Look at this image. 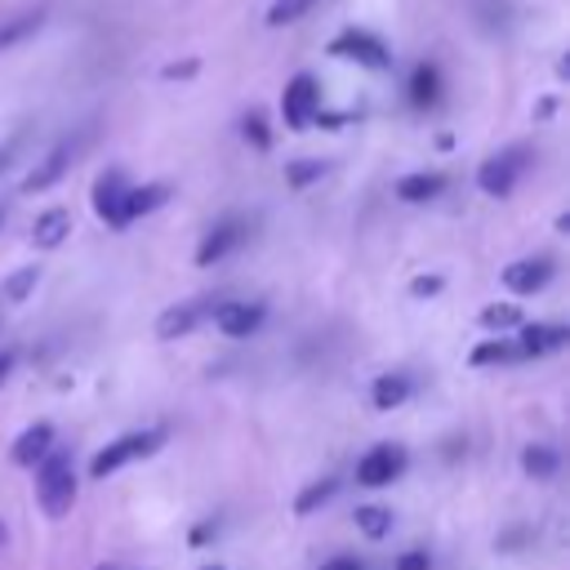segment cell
Listing matches in <instances>:
<instances>
[{"label":"cell","instance_id":"cell-11","mask_svg":"<svg viewBox=\"0 0 570 570\" xmlns=\"http://www.w3.org/2000/svg\"><path fill=\"white\" fill-rule=\"evenodd\" d=\"M71 156H76V138L53 142V151H49V156H45V160H40V165L27 174V183H22V187H27V191H49V187H53V183L67 174Z\"/></svg>","mask_w":570,"mask_h":570},{"label":"cell","instance_id":"cell-7","mask_svg":"<svg viewBox=\"0 0 570 570\" xmlns=\"http://www.w3.org/2000/svg\"><path fill=\"white\" fill-rule=\"evenodd\" d=\"M405 463H410L405 445L383 441V445H374V450L356 463V481H361V485H392V481L405 472Z\"/></svg>","mask_w":570,"mask_h":570},{"label":"cell","instance_id":"cell-9","mask_svg":"<svg viewBox=\"0 0 570 570\" xmlns=\"http://www.w3.org/2000/svg\"><path fill=\"white\" fill-rule=\"evenodd\" d=\"M267 307L263 303H218L214 307V325L227 334V338H249L258 325H263Z\"/></svg>","mask_w":570,"mask_h":570},{"label":"cell","instance_id":"cell-39","mask_svg":"<svg viewBox=\"0 0 570 570\" xmlns=\"http://www.w3.org/2000/svg\"><path fill=\"white\" fill-rule=\"evenodd\" d=\"M214 570H218V566H214Z\"/></svg>","mask_w":570,"mask_h":570},{"label":"cell","instance_id":"cell-15","mask_svg":"<svg viewBox=\"0 0 570 570\" xmlns=\"http://www.w3.org/2000/svg\"><path fill=\"white\" fill-rule=\"evenodd\" d=\"M445 191V174H405L401 183H396V196L405 200V205H423V200H436Z\"/></svg>","mask_w":570,"mask_h":570},{"label":"cell","instance_id":"cell-6","mask_svg":"<svg viewBox=\"0 0 570 570\" xmlns=\"http://www.w3.org/2000/svg\"><path fill=\"white\" fill-rule=\"evenodd\" d=\"M214 307H218V298H187V303L165 307V312L156 316V338H165V343L187 338L205 316H214Z\"/></svg>","mask_w":570,"mask_h":570},{"label":"cell","instance_id":"cell-25","mask_svg":"<svg viewBox=\"0 0 570 570\" xmlns=\"http://www.w3.org/2000/svg\"><path fill=\"white\" fill-rule=\"evenodd\" d=\"M481 325L485 330H512V325H521V307L517 303H490L481 312Z\"/></svg>","mask_w":570,"mask_h":570},{"label":"cell","instance_id":"cell-8","mask_svg":"<svg viewBox=\"0 0 570 570\" xmlns=\"http://www.w3.org/2000/svg\"><path fill=\"white\" fill-rule=\"evenodd\" d=\"M125 196H129V183H125L120 169L98 174V183H94V209H98V218L107 227H125Z\"/></svg>","mask_w":570,"mask_h":570},{"label":"cell","instance_id":"cell-32","mask_svg":"<svg viewBox=\"0 0 570 570\" xmlns=\"http://www.w3.org/2000/svg\"><path fill=\"white\" fill-rule=\"evenodd\" d=\"M428 566H432V557H428V552H419V548H414V552H405V557L396 561V570H428Z\"/></svg>","mask_w":570,"mask_h":570},{"label":"cell","instance_id":"cell-4","mask_svg":"<svg viewBox=\"0 0 570 570\" xmlns=\"http://www.w3.org/2000/svg\"><path fill=\"white\" fill-rule=\"evenodd\" d=\"M330 53H334V58H347V62H361V67H370V71H383V67L392 62L387 45H383L379 36L361 31V27H347V31H338V36L330 40Z\"/></svg>","mask_w":570,"mask_h":570},{"label":"cell","instance_id":"cell-22","mask_svg":"<svg viewBox=\"0 0 570 570\" xmlns=\"http://www.w3.org/2000/svg\"><path fill=\"white\" fill-rule=\"evenodd\" d=\"M334 490H338V481H334V476H321V481H312V485H307V490L294 499V512H298V517H312L321 503H330V499H334Z\"/></svg>","mask_w":570,"mask_h":570},{"label":"cell","instance_id":"cell-14","mask_svg":"<svg viewBox=\"0 0 570 570\" xmlns=\"http://www.w3.org/2000/svg\"><path fill=\"white\" fill-rule=\"evenodd\" d=\"M49 450H53V428H49V423H31V428L13 441V463H18V468H36Z\"/></svg>","mask_w":570,"mask_h":570},{"label":"cell","instance_id":"cell-18","mask_svg":"<svg viewBox=\"0 0 570 570\" xmlns=\"http://www.w3.org/2000/svg\"><path fill=\"white\" fill-rule=\"evenodd\" d=\"M441 98V71L432 62H419L414 76H410V102L414 107H432Z\"/></svg>","mask_w":570,"mask_h":570},{"label":"cell","instance_id":"cell-28","mask_svg":"<svg viewBox=\"0 0 570 570\" xmlns=\"http://www.w3.org/2000/svg\"><path fill=\"white\" fill-rule=\"evenodd\" d=\"M321 174H325V160H307V156H303V160L285 165V183H289V187H307V183L321 178Z\"/></svg>","mask_w":570,"mask_h":570},{"label":"cell","instance_id":"cell-24","mask_svg":"<svg viewBox=\"0 0 570 570\" xmlns=\"http://www.w3.org/2000/svg\"><path fill=\"white\" fill-rule=\"evenodd\" d=\"M312 9H316V0H272V9H267V27H289V22L307 18Z\"/></svg>","mask_w":570,"mask_h":570},{"label":"cell","instance_id":"cell-38","mask_svg":"<svg viewBox=\"0 0 570 570\" xmlns=\"http://www.w3.org/2000/svg\"><path fill=\"white\" fill-rule=\"evenodd\" d=\"M102 570H111V566H102Z\"/></svg>","mask_w":570,"mask_h":570},{"label":"cell","instance_id":"cell-35","mask_svg":"<svg viewBox=\"0 0 570 570\" xmlns=\"http://www.w3.org/2000/svg\"><path fill=\"white\" fill-rule=\"evenodd\" d=\"M9 370H13V347H4V352H0V383L9 379Z\"/></svg>","mask_w":570,"mask_h":570},{"label":"cell","instance_id":"cell-23","mask_svg":"<svg viewBox=\"0 0 570 570\" xmlns=\"http://www.w3.org/2000/svg\"><path fill=\"white\" fill-rule=\"evenodd\" d=\"M356 530H361L365 539H383V534L392 530V512L379 508V503H365V508H356Z\"/></svg>","mask_w":570,"mask_h":570},{"label":"cell","instance_id":"cell-31","mask_svg":"<svg viewBox=\"0 0 570 570\" xmlns=\"http://www.w3.org/2000/svg\"><path fill=\"white\" fill-rule=\"evenodd\" d=\"M196 67H200V62H196V58H187V62H169L160 76H165V80H187V76H196Z\"/></svg>","mask_w":570,"mask_h":570},{"label":"cell","instance_id":"cell-16","mask_svg":"<svg viewBox=\"0 0 570 570\" xmlns=\"http://www.w3.org/2000/svg\"><path fill=\"white\" fill-rule=\"evenodd\" d=\"M67 232H71V214L58 205V209H45V214L36 218V227H31V240H36L40 249H58V245L67 240Z\"/></svg>","mask_w":570,"mask_h":570},{"label":"cell","instance_id":"cell-29","mask_svg":"<svg viewBox=\"0 0 570 570\" xmlns=\"http://www.w3.org/2000/svg\"><path fill=\"white\" fill-rule=\"evenodd\" d=\"M245 138H249L258 151H267V147H272V129H267L263 111H249V116H245Z\"/></svg>","mask_w":570,"mask_h":570},{"label":"cell","instance_id":"cell-37","mask_svg":"<svg viewBox=\"0 0 570 570\" xmlns=\"http://www.w3.org/2000/svg\"><path fill=\"white\" fill-rule=\"evenodd\" d=\"M0 543H4V525H0Z\"/></svg>","mask_w":570,"mask_h":570},{"label":"cell","instance_id":"cell-34","mask_svg":"<svg viewBox=\"0 0 570 570\" xmlns=\"http://www.w3.org/2000/svg\"><path fill=\"white\" fill-rule=\"evenodd\" d=\"M13 151H18V138H9V142H0V174L9 169V160H13Z\"/></svg>","mask_w":570,"mask_h":570},{"label":"cell","instance_id":"cell-19","mask_svg":"<svg viewBox=\"0 0 570 570\" xmlns=\"http://www.w3.org/2000/svg\"><path fill=\"white\" fill-rule=\"evenodd\" d=\"M370 396H374V410H396L410 396V379L405 374H379Z\"/></svg>","mask_w":570,"mask_h":570},{"label":"cell","instance_id":"cell-26","mask_svg":"<svg viewBox=\"0 0 570 570\" xmlns=\"http://www.w3.org/2000/svg\"><path fill=\"white\" fill-rule=\"evenodd\" d=\"M36 281H40V267H18V272L4 281V298H9V303H22V298L36 289Z\"/></svg>","mask_w":570,"mask_h":570},{"label":"cell","instance_id":"cell-17","mask_svg":"<svg viewBox=\"0 0 570 570\" xmlns=\"http://www.w3.org/2000/svg\"><path fill=\"white\" fill-rule=\"evenodd\" d=\"M169 200V183H147V187H129L125 196V223H134L138 214H151Z\"/></svg>","mask_w":570,"mask_h":570},{"label":"cell","instance_id":"cell-2","mask_svg":"<svg viewBox=\"0 0 570 570\" xmlns=\"http://www.w3.org/2000/svg\"><path fill=\"white\" fill-rule=\"evenodd\" d=\"M160 441H165V428L125 432V436H116L111 445H102V450L89 459V472L102 481V476H111L116 468H125V463H134V459H147V454H156V450H160Z\"/></svg>","mask_w":570,"mask_h":570},{"label":"cell","instance_id":"cell-3","mask_svg":"<svg viewBox=\"0 0 570 570\" xmlns=\"http://www.w3.org/2000/svg\"><path fill=\"white\" fill-rule=\"evenodd\" d=\"M316 111H321V85L312 71H298L281 94V116L289 129H307L316 120Z\"/></svg>","mask_w":570,"mask_h":570},{"label":"cell","instance_id":"cell-20","mask_svg":"<svg viewBox=\"0 0 570 570\" xmlns=\"http://www.w3.org/2000/svg\"><path fill=\"white\" fill-rule=\"evenodd\" d=\"M40 22H45V9H27V13L9 18V22L0 27V53H4V49H13L18 40H27L31 31H40Z\"/></svg>","mask_w":570,"mask_h":570},{"label":"cell","instance_id":"cell-1","mask_svg":"<svg viewBox=\"0 0 570 570\" xmlns=\"http://www.w3.org/2000/svg\"><path fill=\"white\" fill-rule=\"evenodd\" d=\"M36 499L45 508V517L62 521L76 503V468H71V454L67 450H49L36 468Z\"/></svg>","mask_w":570,"mask_h":570},{"label":"cell","instance_id":"cell-12","mask_svg":"<svg viewBox=\"0 0 570 570\" xmlns=\"http://www.w3.org/2000/svg\"><path fill=\"white\" fill-rule=\"evenodd\" d=\"M552 281V258H517L512 267H503V285L512 294H534Z\"/></svg>","mask_w":570,"mask_h":570},{"label":"cell","instance_id":"cell-30","mask_svg":"<svg viewBox=\"0 0 570 570\" xmlns=\"http://www.w3.org/2000/svg\"><path fill=\"white\" fill-rule=\"evenodd\" d=\"M436 289H441V276H414V281H410V294H414V298H432Z\"/></svg>","mask_w":570,"mask_h":570},{"label":"cell","instance_id":"cell-13","mask_svg":"<svg viewBox=\"0 0 570 570\" xmlns=\"http://www.w3.org/2000/svg\"><path fill=\"white\" fill-rule=\"evenodd\" d=\"M566 338H570L566 325H521L517 356H548V352H561Z\"/></svg>","mask_w":570,"mask_h":570},{"label":"cell","instance_id":"cell-5","mask_svg":"<svg viewBox=\"0 0 570 570\" xmlns=\"http://www.w3.org/2000/svg\"><path fill=\"white\" fill-rule=\"evenodd\" d=\"M521 169H525V147L494 151L490 160H481V169H476V187H481L485 196H508V191L517 187Z\"/></svg>","mask_w":570,"mask_h":570},{"label":"cell","instance_id":"cell-36","mask_svg":"<svg viewBox=\"0 0 570 570\" xmlns=\"http://www.w3.org/2000/svg\"><path fill=\"white\" fill-rule=\"evenodd\" d=\"M0 227H4V209H0Z\"/></svg>","mask_w":570,"mask_h":570},{"label":"cell","instance_id":"cell-33","mask_svg":"<svg viewBox=\"0 0 570 570\" xmlns=\"http://www.w3.org/2000/svg\"><path fill=\"white\" fill-rule=\"evenodd\" d=\"M321 570H361V561H356V557H334V561H325Z\"/></svg>","mask_w":570,"mask_h":570},{"label":"cell","instance_id":"cell-21","mask_svg":"<svg viewBox=\"0 0 570 570\" xmlns=\"http://www.w3.org/2000/svg\"><path fill=\"white\" fill-rule=\"evenodd\" d=\"M557 450L552 445H525V454H521V468L534 476V481H552L557 476Z\"/></svg>","mask_w":570,"mask_h":570},{"label":"cell","instance_id":"cell-27","mask_svg":"<svg viewBox=\"0 0 570 570\" xmlns=\"http://www.w3.org/2000/svg\"><path fill=\"white\" fill-rule=\"evenodd\" d=\"M517 347L503 343V338H485L481 347H472V365H494V361H512Z\"/></svg>","mask_w":570,"mask_h":570},{"label":"cell","instance_id":"cell-10","mask_svg":"<svg viewBox=\"0 0 570 570\" xmlns=\"http://www.w3.org/2000/svg\"><path fill=\"white\" fill-rule=\"evenodd\" d=\"M245 232H249V227H245L240 218H223V223H218V227H209V236L200 240V249H196V263H200V267H209V263L227 258V254H232V249L245 240Z\"/></svg>","mask_w":570,"mask_h":570}]
</instances>
